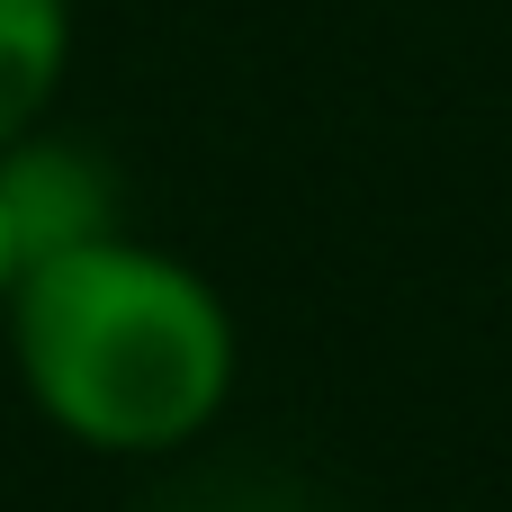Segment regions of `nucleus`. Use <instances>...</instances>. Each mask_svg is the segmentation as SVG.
I'll use <instances>...</instances> for the list:
<instances>
[{
  "instance_id": "1",
  "label": "nucleus",
  "mask_w": 512,
  "mask_h": 512,
  "mask_svg": "<svg viewBox=\"0 0 512 512\" xmlns=\"http://www.w3.org/2000/svg\"><path fill=\"white\" fill-rule=\"evenodd\" d=\"M0 360L54 441L90 459H171L225 423L243 387V324L198 261L117 225L18 270Z\"/></svg>"
},
{
  "instance_id": "2",
  "label": "nucleus",
  "mask_w": 512,
  "mask_h": 512,
  "mask_svg": "<svg viewBox=\"0 0 512 512\" xmlns=\"http://www.w3.org/2000/svg\"><path fill=\"white\" fill-rule=\"evenodd\" d=\"M0 216H9V243H18V270L45 261V252H72V243H99L126 225V180L117 162L72 135V126H27L0 144Z\"/></svg>"
},
{
  "instance_id": "3",
  "label": "nucleus",
  "mask_w": 512,
  "mask_h": 512,
  "mask_svg": "<svg viewBox=\"0 0 512 512\" xmlns=\"http://www.w3.org/2000/svg\"><path fill=\"white\" fill-rule=\"evenodd\" d=\"M72 54H81L72 0H0V144L63 108Z\"/></svg>"
},
{
  "instance_id": "4",
  "label": "nucleus",
  "mask_w": 512,
  "mask_h": 512,
  "mask_svg": "<svg viewBox=\"0 0 512 512\" xmlns=\"http://www.w3.org/2000/svg\"><path fill=\"white\" fill-rule=\"evenodd\" d=\"M9 288H18V243H9V216H0V306H9Z\"/></svg>"
}]
</instances>
